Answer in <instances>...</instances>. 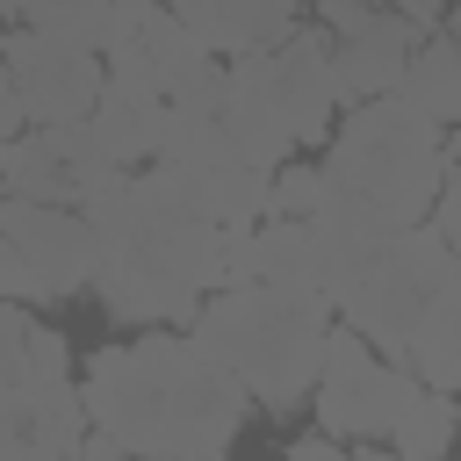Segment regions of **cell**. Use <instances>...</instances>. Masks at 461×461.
Instances as JSON below:
<instances>
[{
  "mask_svg": "<svg viewBox=\"0 0 461 461\" xmlns=\"http://www.w3.org/2000/svg\"><path fill=\"white\" fill-rule=\"evenodd\" d=\"M86 425H108L122 454L151 461H209L245 432V382L194 339L151 324L137 346H94L79 375Z\"/></svg>",
  "mask_w": 461,
  "mask_h": 461,
  "instance_id": "cell-1",
  "label": "cell"
},
{
  "mask_svg": "<svg viewBox=\"0 0 461 461\" xmlns=\"http://www.w3.org/2000/svg\"><path fill=\"white\" fill-rule=\"evenodd\" d=\"M79 209L101 238L94 295H101L108 324H187L202 310V295L216 288L223 223H209L158 158H151V173L108 180Z\"/></svg>",
  "mask_w": 461,
  "mask_h": 461,
  "instance_id": "cell-2",
  "label": "cell"
},
{
  "mask_svg": "<svg viewBox=\"0 0 461 461\" xmlns=\"http://www.w3.org/2000/svg\"><path fill=\"white\" fill-rule=\"evenodd\" d=\"M339 115L346 122H331V137H324L331 151H324L317 209H339L375 238L425 223L432 194L447 180V158L461 151V130H439L403 94H367V101H346Z\"/></svg>",
  "mask_w": 461,
  "mask_h": 461,
  "instance_id": "cell-3",
  "label": "cell"
},
{
  "mask_svg": "<svg viewBox=\"0 0 461 461\" xmlns=\"http://www.w3.org/2000/svg\"><path fill=\"white\" fill-rule=\"evenodd\" d=\"M187 331L245 382L252 411H295L310 403L317 360H324V331H331V303L310 288H281V281H230L209 288L202 310L187 317Z\"/></svg>",
  "mask_w": 461,
  "mask_h": 461,
  "instance_id": "cell-4",
  "label": "cell"
},
{
  "mask_svg": "<svg viewBox=\"0 0 461 461\" xmlns=\"http://www.w3.org/2000/svg\"><path fill=\"white\" fill-rule=\"evenodd\" d=\"M418 389H425V382H418L403 360L375 353L353 324L331 317V331H324V360H317V382H310V411H317L324 432H339L346 447H360V439H389L396 411H403Z\"/></svg>",
  "mask_w": 461,
  "mask_h": 461,
  "instance_id": "cell-5",
  "label": "cell"
},
{
  "mask_svg": "<svg viewBox=\"0 0 461 461\" xmlns=\"http://www.w3.org/2000/svg\"><path fill=\"white\" fill-rule=\"evenodd\" d=\"M130 166L94 137L86 115L72 122H22L7 144H0V194H22V202H86L101 194L108 180H122Z\"/></svg>",
  "mask_w": 461,
  "mask_h": 461,
  "instance_id": "cell-6",
  "label": "cell"
},
{
  "mask_svg": "<svg viewBox=\"0 0 461 461\" xmlns=\"http://www.w3.org/2000/svg\"><path fill=\"white\" fill-rule=\"evenodd\" d=\"M0 65L14 79V101L29 122H72V115H94L101 101V50L86 43H65V36H43V29H0Z\"/></svg>",
  "mask_w": 461,
  "mask_h": 461,
  "instance_id": "cell-7",
  "label": "cell"
},
{
  "mask_svg": "<svg viewBox=\"0 0 461 461\" xmlns=\"http://www.w3.org/2000/svg\"><path fill=\"white\" fill-rule=\"evenodd\" d=\"M0 238L36 267V281L50 288V303L94 288V274H101V238H94L86 209H72V202H22V194H0Z\"/></svg>",
  "mask_w": 461,
  "mask_h": 461,
  "instance_id": "cell-8",
  "label": "cell"
},
{
  "mask_svg": "<svg viewBox=\"0 0 461 461\" xmlns=\"http://www.w3.org/2000/svg\"><path fill=\"white\" fill-rule=\"evenodd\" d=\"M274 108L288 115L295 144H324L331 122H339V79H331V29L324 22H295L281 43L252 50Z\"/></svg>",
  "mask_w": 461,
  "mask_h": 461,
  "instance_id": "cell-9",
  "label": "cell"
},
{
  "mask_svg": "<svg viewBox=\"0 0 461 461\" xmlns=\"http://www.w3.org/2000/svg\"><path fill=\"white\" fill-rule=\"evenodd\" d=\"M86 439V403L79 382H36V389H0V461L14 454H79Z\"/></svg>",
  "mask_w": 461,
  "mask_h": 461,
  "instance_id": "cell-10",
  "label": "cell"
},
{
  "mask_svg": "<svg viewBox=\"0 0 461 461\" xmlns=\"http://www.w3.org/2000/svg\"><path fill=\"white\" fill-rule=\"evenodd\" d=\"M72 375V339L58 324H43L29 303L0 295V389H36V382H65Z\"/></svg>",
  "mask_w": 461,
  "mask_h": 461,
  "instance_id": "cell-11",
  "label": "cell"
},
{
  "mask_svg": "<svg viewBox=\"0 0 461 461\" xmlns=\"http://www.w3.org/2000/svg\"><path fill=\"white\" fill-rule=\"evenodd\" d=\"M94 137L122 158V166H151L158 158V122H166V94H144V86H122V79H101V101H94Z\"/></svg>",
  "mask_w": 461,
  "mask_h": 461,
  "instance_id": "cell-12",
  "label": "cell"
},
{
  "mask_svg": "<svg viewBox=\"0 0 461 461\" xmlns=\"http://www.w3.org/2000/svg\"><path fill=\"white\" fill-rule=\"evenodd\" d=\"M396 94H403L418 115H432L439 130H461V50H454L439 29H432V36H418V50H411V65H403Z\"/></svg>",
  "mask_w": 461,
  "mask_h": 461,
  "instance_id": "cell-13",
  "label": "cell"
},
{
  "mask_svg": "<svg viewBox=\"0 0 461 461\" xmlns=\"http://www.w3.org/2000/svg\"><path fill=\"white\" fill-rule=\"evenodd\" d=\"M130 50H137V65H144V79H151L158 94H166L173 79H187L202 58H216V50H202V36H194L187 22H173V14H166V0L130 29Z\"/></svg>",
  "mask_w": 461,
  "mask_h": 461,
  "instance_id": "cell-14",
  "label": "cell"
},
{
  "mask_svg": "<svg viewBox=\"0 0 461 461\" xmlns=\"http://www.w3.org/2000/svg\"><path fill=\"white\" fill-rule=\"evenodd\" d=\"M382 447L403 454V461H432V454H447V447H454V396H447V389H418V396L396 411V425H389Z\"/></svg>",
  "mask_w": 461,
  "mask_h": 461,
  "instance_id": "cell-15",
  "label": "cell"
},
{
  "mask_svg": "<svg viewBox=\"0 0 461 461\" xmlns=\"http://www.w3.org/2000/svg\"><path fill=\"white\" fill-rule=\"evenodd\" d=\"M295 29V0H230V22H223V58L238 50H267Z\"/></svg>",
  "mask_w": 461,
  "mask_h": 461,
  "instance_id": "cell-16",
  "label": "cell"
},
{
  "mask_svg": "<svg viewBox=\"0 0 461 461\" xmlns=\"http://www.w3.org/2000/svg\"><path fill=\"white\" fill-rule=\"evenodd\" d=\"M317 202H324V166L281 158L267 173V216H317Z\"/></svg>",
  "mask_w": 461,
  "mask_h": 461,
  "instance_id": "cell-17",
  "label": "cell"
},
{
  "mask_svg": "<svg viewBox=\"0 0 461 461\" xmlns=\"http://www.w3.org/2000/svg\"><path fill=\"white\" fill-rule=\"evenodd\" d=\"M0 295H7V303H50V288L36 281V267H29L7 238H0Z\"/></svg>",
  "mask_w": 461,
  "mask_h": 461,
  "instance_id": "cell-18",
  "label": "cell"
},
{
  "mask_svg": "<svg viewBox=\"0 0 461 461\" xmlns=\"http://www.w3.org/2000/svg\"><path fill=\"white\" fill-rule=\"evenodd\" d=\"M432 223H439V238L461 252V151L447 158V180H439V194H432Z\"/></svg>",
  "mask_w": 461,
  "mask_h": 461,
  "instance_id": "cell-19",
  "label": "cell"
},
{
  "mask_svg": "<svg viewBox=\"0 0 461 461\" xmlns=\"http://www.w3.org/2000/svg\"><path fill=\"white\" fill-rule=\"evenodd\" d=\"M281 454H288V461H346L353 447H346L339 432H324V425H310V432H288V439H281Z\"/></svg>",
  "mask_w": 461,
  "mask_h": 461,
  "instance_id": "cell-20",
  "label": "cell"
},
{
  "mask_svg": "<svg viewBox=\"0 0 461 461\" xmlns=\"http://www.w3.org/2000/svg\"><path fill=\"white\" fill-rule=\"evenodd\" d=\"M389 7H396V14H403V22H418V29H425V36H432V29H439V22H447V7H454V0H389Z\"/></svg>",
  "mask_w": 461,
  "mask_h": 461,
  "instance_id": "cell-21",
  "label": "cell"
},
{
  "mask_svg": "<svg viewBox=\"0 0 461 461\" xmlns=\"http://www.w3.org/2000/svg\"><path fill=\"white\" fill-rule=\"evenodd\" d=\"M454 439H461V403H454Z\"/></svg>",
  "mask_w": 461,
  "mask_h": 461,
  "instance_id": "cell-22",
  "label": "cell"
},
{
  "mask_svg": "<svg viewBox=\"0 0 461 461\" xmlns=\"http://www.w3.org/2000/svg\"><path fill=\"white\" fill-rule=\"evenodd\" d=\"M310 7H324V0H310Z\"/></svg>",
  "mask_w": 461,
  "mask_h": 461,
  "instance_id": "cell-23",
  "label": "cell"
},
{
  "mask_svg": "<svg viewBox=\"0 0 461 461\" xmlns=\"http://www.w3.org/2000/svg\"><path fill=\"white\" fill-rule=\"evenodd\" d=\"M454 7H461V0H454Z\"/></svg>",
  "mask_w": 461,
  "mask_h": 461,
  "instance_id": "cell-24",
  "label": "cell"
}]
</instances>
